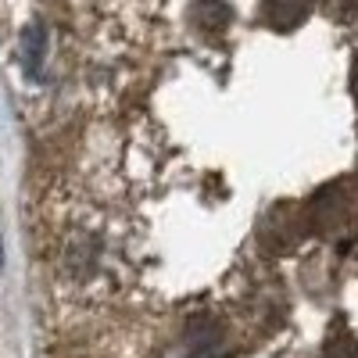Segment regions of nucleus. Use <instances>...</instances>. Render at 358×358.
Listing matches in <instances>:
<instances>
[{"label":"nucleus","instance_id":"1","mask_svg":"<svg viewBox=\"0 0 358 358\" xmlns=\"http://www.w3.org/2000/svg\"><path fill=\"white\" fill-rule=\"evenodd\" d=\"M233 355V341L226 322L212 312H194L183 330L176 337V351L172 358H229Z\"/></svg>","mask_w":358,"mask_h":358},{"label":"nucleus","instance_id":"2","mask_svg":"<svg viewBox=\"0 0 358 358\" xmlns=\"http://www.w3.org/2000/svg\"><path fill=\"white\" fill-rule=\"evenodd\" d=\"M308 212H297L294 204L280 201L273 204L268 212L262 215V251H273V255H290L297 244L305 241V233H308Z\"/></svg>","mask_w":358,"mask_h":358},{"label":"nucleus","instance_id":"3","mask_svg":"<svg viewBox=\"0 0 358 358\" xmlns=\"http://www.w3.org/2000/svg\"><path fill=\"white\" fill-rule=\"evenodd\" d=\"M351 215H355V204H351V190H344V183L322 187L308 204V226L322 236H337L344 226H351Z\"/></svg>","mask_w":358,"mask_h":358},{"label":"nucleus","instance_id":"4","mask_svg":"<svg viewBox=\"0 0 358 358\" xmlns=\"http://www.w3.org/2000/svg\"><path fill=\"white\" fill-rule=\"evenodd\" d=\"M308 15H312V0H262L258 8L262 25L276 29V33H290V29L305 25Z\"/></svg>","mask_w":358,"mask_h":358},{"label":"nucleus","instance_id":"5","mask_svg":"<svg viewBox=\"0 0 358 358\" xmlns=\"http://www.w3.org/2000/svg\"><path fill=\"white\" fill-rule=\"evenodd\" d=\"M190 18H194V25L201 29L204 36H215V33H222V29L229 25V8L222 4V0H197Z\"/></svg>","mask_w":358,"mask_h":358},{"label":"nucleus","instance_id":"6","mask_svg":"<svg viewBox=\"0 0 358 358\" xmlns=\"http://www.w3.org/2000/svg\"><path fill=\"white\" fill-rule=\"evenodd\" d=\"M319 358H358V337L351 330H334L322 341Z\"/></svg>","mask_w":358,"mask_h":358},{"label":"nucleus","instance_id":"7","mask_svg":"<svg viewBox=\"0 0 358 358\" xmlns=\"http://www.w3.org/2000/svg\"><path fill=\"white\" fill-rule=\"evenodd\" d=\"M22 43H25V50H22L25 54V69L36 76L43 69V54H47V33H43V25L25 29V40Z\"/></svg>","mask_w":358,"mask_h":358},{"label":"nucleus","instance_id":"8","mask_svg":"<svg viewBox=\"0 0 358 358\" xmlns=\"http://www.w3.org/2000/svg\"><path fill=\"white\" fill-rule=\"evenodd\" d=\"M351 94L358 101V57H355V69H351Z\"/></svg>","mask_w":358,"mask_h":358}]
</instances>
